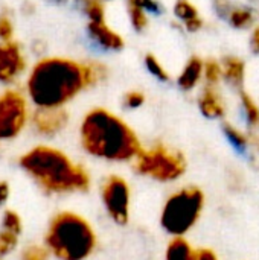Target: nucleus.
<instances>
[{
  "mask_svg": "<svg viewBox=\"0 0 259 260\" xmlns=\"http://www.w3.org/2000/svg\"><path fill=\"white\" fill-rule=\"evenodd\" d=\"M17 242H18V236L17 235L9 233L6 230H2L0 232V257L9 254L17 247Z\"/></svg>",
  "mask_w": 259,
  "mask_h": 260,
  "instance_id": "cd10ccee",
  "label": "nucleus"
},
{
  "mask_svg": "<svg viewBox=\"0 0 259 260\" xmlns=\"http://www.w3.org/2000/svg\"><path fill=\"white\" fill-rule=\"evenodd\" d=\"M244 73H246V66L241 59L235 56H227L223 59V78L232 87L243 90Z\"/></svg>",
  "mask_w": 259,
  "mask_h": 260,
  "instance_id": "2eb2a0df",
  "label": "nucleus"
},
{
  "mask_svg": "<svg viewBox=\"0 0 259 260\" xmlns=\"http://www.w3.org/2000/svg\"><path fill=\"white\" fill-rule=\"evenodd\" d=\"M128 14H130V20H131V24L136 30H143L148 24V20H147V15H145V11L136 5L133 0H128Z\"/></svg>",
  "mask_w": 259,
  "mask_h": 260,
  "instance_id": "412c9836",
  "label": "nucleus"
},
{
  "mask_svg": "<svg viewBox=\"0 0 259 260\" xmlns=\"http://www.w3.org/2000/svg\"><path fill=\"white\" fill-rule=\"evenodd\" d=\"M32 126L37 134L43 137H55L69 123V113L64 107L60 108H41L37 107L31 116Z\"/></svg>",
  "mask_w": 259,
  "mask_h": 260,
  "instance_id": "9d476101",
  "label": "nucleus"
},
{
  "mask_svg": "<svg viewBox=\"0 0 259 260\" xmlns=\"http://www.w3.org/2000/svg\"><path fill=\"white\" fill-rule=\"evenodd\" d=\"M227 20L231 21L234 27L244 29L253 23V12L247 8H234Z\"/></svg>",
  "mask_w": 259,
  "mask_h": 260,
  "instance_id": "aec40b11",
  "label": "nucleus"
},
{
  "mask_svg": "<svg viewBox=\"0 0 259 260\" xmlns=\"http://www.w3.org/2000/svg\"><path fill=\"white\" fill-rule=\"evenodd\" d=\"M18 165L50 195L87 192L92 184L89 171L58 148L38 145L23 154Z\"/></svg>",
  "mask_w": 259,
  "mask_h": 260,
  "instance_id": "f03ea898",
  "label": "nucleus"
},
{
  "mask_svg": "<svg viewBox=\"0 0 259 260\" xmlns=\"http://www.w3.org/2000/svg\"><path fill=\"white\" fill-rule=\"evenodd\" d=\"M188 163L182 151L174 149L165 143H156L133 160V169L142 177L160 183H174L186 172Z\"/></svg>",
  "mask_w": 259,
  "mask_h": 260,
  "instance_id": "423d86ee",
  "label": "nucleus"
},
{
  "mask_svg": "<svg viewBox=\"0 0 259 260\" xmlns=\"http://www.w3.org/2000/svg\"><path fill=\"white\" fill-rule=\"evenodd\" d=\"M185 26H186V29H188L189 32H197V30H200V29H202V26H203V20H202V18H198V17H195V18H191V20L185 21Z\"/></svg>",
  "mask_w": 259,
  "mask_h": 260,
  "instance_id": "2f4dec72",
  "label": "nucleus"
},
{
  "mask_svg": "<svg viewBox=\"0 0 259 260\" xmlns=\"http://www.w3.org/2000/svg\"><path fill=\"white\" fill-rule=\"evenodd\" d=\"M14 37V21L8 12L0 14V43L12 41Z\"/></svg>",
  "mask_w": 259,
  "mask_h": 260,
  "instance_id": "bb28decb",
  "label": "nucleus"
},
{
  "mask_svg": "<svg viewBox=\"0 0 259 260\" xmlns=\"http://www.w3.org/2000/svg\"><path fill=\"white\" fill-rule=\"evenodd\" d=\"M174 12L183 21H188L191 18L198 17L197 15V8L191 2H188V0H177V3L174 6Z\"/></svg>",
  "mask_w": 259,
  "mask_h": 260,
  "instance_id": "b1692460",
  "label": "nucleus"
},
{
  "mask_svg": "<svg viewBox=\"0 0 259 260\" xmlns=\"http://www.w3.org/2000/svg\"><path fill=\"white\" fill-rule=\"evenodd\" d=\"M203 70H205V66H203L202 59L197 58V56H192L188 61V64L185 66L180 76H179V81H177L179 87L182 90H185V91L192 90L197 85V82L200 81V78L203 75Z\"/></svg>",
  "mask_w": 259,
  "mask_h": 260,
  "instance_id": "4468645a",
  "label": "nucleus"
},
{
  "mask_svg": "<svg viewBox=\"0 0 259 260\" xmlns=\"http://www.w3.org/2000/svg\"><path fill=\"white\" fill-rule=\"evenodd\" d=\"M29 119V108L26 96L8 88L0 93V140L15 139L26 126Z\"/></svg>",
  "mask_w": 259,
  "mask_h": 260,
  "instance_id": "0eeeda50",
  "label": "nucleus"
},
{
  "mask_svg": "<svg viewBox=\"0 0 259 260\" xmlns=\"http://www.w3.org/2000/svg\"><path fill=\"white\" fill-rule=\"evenodd\" d=\"M198 256H200V260H218L217 254L212 250H209V248L198 250Z\"/></svg>",
  "mask_w": 259,
  "mask_h": 260,
  "instance_id": "72a5a7b5",
  "label": "nucleus"
},
{
  "mask_svg": "<svg viewBox=\"0 0 259 260\" xmlns=\"http://www.w3.org/2000/svg\"><path fill=\"white\" fill-rule=\"evenodd\" d=\"M46 248L58 260H87L98 239L92 224L75 212L56 213L46 232Z\"/></svg>",
  "mask_w": 259,
  "mask_h": 260,
  "instance_id": "20e7f679",
  "label": "nucleus"
},
{
  "mask_svg": "<svg viewBox=\"0 0 259 260\" xmlns=\"http://www.w3.org/2000/svg\"><path fill=\"white\" fill-rule=\"evenodd\" d=\"M250 46H252V50H253L255 53H259V26L253 30V34H252Z\"/></svg>",
  "mask_w": 259,
  "mask_h": 260,
  "instance_id": "f704fd0d",
  "label": "nucleus"
},
{
  "mask_svg": "<svg viewBox=\"0 0 259 260\" xmlns=\"http://www.w3.org/2000/svg\"><path fill=\"white\" fill-rule=\"evenodd\" d=\"M101 198L104 209L111 221L125 225L130 221L131 189L128 181L121 175H108L101 186Z\"/></svg>",
  "mask_w": 259,
  "mask_h": 260,
  "instance_id": "6e6552de",
  "label": "nucleus"
},
{
  "mask_svg": "<svg viewBox=\"0 0 259 260\" xmlns=\"http://www.w3.org/2000/svg\"><path fill=\"white\" fill-rule=\"evenodd\" d=\"M53 3H66L67 0H52Z\"/></svg>",
  "mask_w": 259,
  "mask_h": 260,
  "instance_id": "c9c22d12",
  "label": "nucleus"
},
{
  "mask_svg": "<svg viewBox=\"0 0 259 260\" xmlns=\"http://www.w3.org/2000/svg\"><path fill=\"white\" fill-rule=\"evenodd\" d=\"M214 8H215L217 14L223 18H229L231 12L234 9L229 0H214Z\"/></svg>",
  "mask_w": 259,
  "mask_h": 260,
  "instance_id": "c756f323",
  "label": "nucleus"
},
{
  "mask_svg": "<svg viewBox=\"0 0 259 260\" xmlns=\"http://www.w3.org/2000/svg\"><path fill=\"white\" fill-rule=\"evenodd\" d=\"M9 193H11V189H9V184L6 181H0V206L5 204L9 198Z\"/></svg>",
  "mask_w": 259,
  "mask_h": 260,
  "instance_id": "473e14b6",
  "label": "nucleus"
},
{
  "mask_svg": "<svg viewBox=\"0 0 259 260\" xmlns=\"http://www.w3.org/2000/svg\"><path fill=\"white\" fill-rule=\"evenodd\" d=\"M79 142L89 155L110 163H133L143 149L131 126L105 108H93L82 117Z\"/></svg>",
  "mask_w": 259,
  "mask_h": 260,
  "instance_id": "f257e3e1",
  "label": "nucleus"
},
{
  "mask_svg": "<svg viewBox=\"0 0 259 260\" xmlns=\"http://www.w3.org/2000/svg\"><path fill=\"white\" fill-rule=\"evenodd\" d=\"M205 193L197 186L182 187L163 204L160 213L162 229L172 238H185L198 222L205 209Z\"/></svg>",
  "mask_w": 259,
  "mask_h": 260,
  "instance_id": "39448f33",
  "label": "nucleus"
},
{
  "mask_svg": "<svg viewBox=\"0 0 259 260\" xmlns=\"http://www.w3.org/2000/svg\"><path fill=\"white\" fill-rule=\"evenodd\" d=\"M85 90L82 64L69 58H43L26 79V94L35 107L60 108Z\"/></svg>",
  "mask_w": 259,
  "mask_h": 260,
  "instance_id": "7ed1b4c3",
  "label": "nucleus"
},
{
  "mask_svg": "<svg viewBox=\"0 0 259 260\" xmlns=\"http://www.w3.org/2000/svg\"><path fill=\"white\" fill-rule=\"evenodd\" d=\"M76 5L90 21H104V5L101 0H76Z\"/></svg>",
  "mask_w": 259,
  "mask_h": 260,
  "instance_id": "a211bd4d",
  "label": "nucleus"
},
{
  "mask_svg": "<svg viewBox=\"0 0 259 260\" xmlns=\"http://www.w3.org/2000/svg\"><path fill=\"white\" fill-rule=\"evenodd\" d=\"M223 131H224V136L227 137V140L240 151H244L252 145L250 136H247L246 133H243L241 129H238L237 126H234L231 123H224Z\"/></svg>",
  "mask_w": 259,
  "mask_h": 260,
  "instance_id": "f3484780",
  "label": "nucleus"
},
{
  "mask_svg": "<svg viewBox=\"0 0 259 260\" xmlns=\"http://www.w3.org/2000/svg\"><path fill=\"white\" fill-rule=\"evenodd\" d=\"M203 73H205V78L209 82V85H215V84L220 82V79L223 76V69H221V66L217 61H212L211 59V61H208L205 64Z\"/></svg>",
  "mask_w": 259,
  "mask_h": 260,
  "instance_id": "a878e982",
  "label": "nucleus"
},
{
  "mask_svg": "<svg viewBox=\"0 0 259 260\" xmlns=\"http://www.w3.org/2000/svg\"><path fill=\"white\" fill-rule=\"evenodd\" d=\"M165 260H200L195 250L185 238H172L166 247Z\"/></svg>",
  "mask_w": 259,
  "mask_h": 260,
  "instance_id": "ddd939ff",
  "label": "nucleus"
},
{
  "mask_svg": "<svg viewBox=\"0 0 259 260\" xmlns=\"http://www.w3.org/2000/svg\"><path fill=\"white\" fill-rule=\"evenodd\" d=\"M87 30L90 38L107 50H121L124 47V40L121 35L110 29L105 21H90Z\"/></svg>",
  "mask_w": 259,
  "mask_h": 260,
  "instance_id": "9b49d317",
  "label": "nucleus"
},
{
  "mask_svg": "<svg viewBox=\"0 0 259 260\" xmlns=\"http://www.w3.org/2000/svg\"><path fill=\"white\" fill-rule=\"evenodd\" d=\"M26 70V56L17 41L0 43V82L14 84Z\"/></svg>",
  "mask_w": 259,
  "mask_h": 260,
  "instance_id": "1a4fd4ad",
  "label": "nucleus"
},
{
  "mask_svg": "<svg viewBox=\"0 0 259 260\" xmlns=\"http://www.w3.org/2000/svg\"><path fill=\"white\" fill-rule=\"evenodd\" d=\"M2 227H3V230H6V232L14 233V235L18 236L21 233V229H23L21 218L14 210H6L3 213V218H2Z\"/></svg>",
  "mask_w": 259,
  "mask_h": 260,
  "instance_id": "4be33fe9",
  "label": "nucleus"
},
{
  "mask_svg": "<svg viewBox=\"0 0 259 260\" xmlns=\"http://www.w3.org/2000/svg\"><path fill=\"white\" fill-rule=\"evenodd\" d=\"M240 98H241V105H243V110H244V114H246V119H247V123L255 128L259 125V107L255 104V101L244 91V90H240Z\"/></svg>",
  "mask_w": 259,
  "mask_h": 260,
  "instance_id": "6ab92c4d",
  "label": "nucleus"
},
{
  "mask_svg": "<svg viewBox=\"0 0 259 260\" xmlns=\"http://www.w3.org/2000/svg\"><path fill=\"white\" fill-rule=\"evenodd\" d=\"M136 5H139L143 11L153 12V14H159L162 12V6L156 2V0H133Z\"/></svg>",
  "mask_w": 259,
  "mask_h": 260,
  "instance_id": "7c9ffc66",
  "label": "nucleus"
},
{
  "mask_svg": "<svg viewBox=\"0 0 259 260\" xmlns=\"http://www.w3.org/2000/svg\"><path fill=\"white\" fill-rule=\"evenodd\" d=\"M145 102V96L142 91H137V90H133V91H128L124 98V105L128 108V110H136L139 107H142Z\"/></svg>",
  "mask_w": 259,
  "mask_h": 260,
  "instance_id": "c85d7f7f",
  "label": "nucleus"
},
{
  "mask_svg": "<svg viewBox=\"0 0 259 260\" xmlns=\"http://www.w3.org/2000/svg\"><path fill=\"white\" fill-rule=\"evenodd\" d=\"M198 108L202 114L208 119H221L226 114V105L221 96L211 85L203 90L198 99Z\"/></svg>",
  "mask_w": 259,
  "mask_h": 260,
  "instance_id": "f8f14e48",
  "label": "nucleus"
},
{
  "mask_svg": "<svg viewBox=\"0 0 259 260\" xmlns=\"http://www.w3.org/2000/svg\"><path fill=\"white\" fill-rule=\"evenodd\" d=\"M49 250L41 245H29L23 250L20 260H49Z\"/></svg>",
  "mask_w": 259,
  "mask_h": 260,
  "instance_id": "393cba45",
  "label": "nucleus"
},
{
  "mask_svg": "<svg viewBox=\"0 0 259 260\" xmlns=\"http://www.w3.org/2000/svg\"><path fill=\"white\" fill-rule=\"evenodd\" d=\"M145 66H147L148 72H150L151 75H154L159 81H163V82L169 81L168 72L163 69V66L157 61V58H156L154 55H147V56H145Z\"/></svg>",
  "mask_w": 259,
  "mask_h": 260,
  "instance_id": "5701e85b",
  "label": "nucleus"
},
{
  "mask_svg": "<svg viewBox=\"0 0 259 260\" xmlns=\"http://www.w3.org/2000/svg\"><path fill=\"white\" fill-rule=\"evenodd\" d=\"M82 64V75H84V84L85 88H92L98 85L99 82L105 81L108 76V70L104 64L89 61V62H81Z\"/></svg>",
  "mask_w": 259,
  "mask_h": 260,
  "instance_id": "dca6fc26",
  "label": "nucleus"
}]
</instances>
